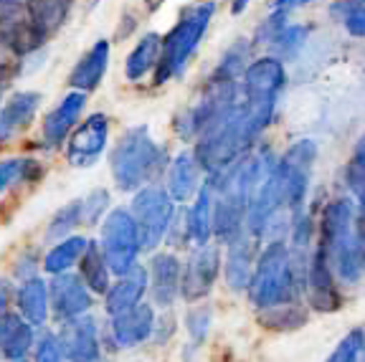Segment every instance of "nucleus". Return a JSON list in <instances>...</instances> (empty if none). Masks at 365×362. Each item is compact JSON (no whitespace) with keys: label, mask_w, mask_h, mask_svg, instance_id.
Masks as SVG:
<instances>
[{"label":"nucleus","mask_w":365,"mask_h":362,"mask_svg":"<svg viewBox=\"0 0 365 362\" xmlns=\"http://www.w3.org/2000/svg\"><path fill=\"white\" fill-rule=\"evenodd\" d=\"M46 309H48V286L41 279L23 281L18 291V311L31 327H41L46 322Z\"/></svg>","instance_id":"412c9836"},{"label":"nucleus","mask_w":365,"mask_h":362,"mask_svg":"<svg viewBox=\"0 0 365 362\" xmlns=\"http://www.w3.org/2000/svg\"><path fill=\"white\" fill-rule=\"evenodd\" d=\"M102 251L104 261L112 274L122 276L135 267L137 254H140V236H137L135 221H132L130 210L114 208L107 215V221L102 226Z\"/></svg>","instance_id":"0eeeda50"},{"label":"nucleus","mask_w":365,"mask_h":362,"mask_svg":"<svg viewBox=\"0 0 365 362\" xmlns=\"http://www.w3.org/2000/svg\"><path fill=\"white\" fill-rule=\"evenodd\" d=\"M304 319H307L304 309L297 304V301H292V304H279V306L267 309V314H264V327H279V329L299 327Z\"/></svg>","instance_id":"cd10ccee"},{"label":"nucleus","mask_w":365,"mask_h":362,"mask_svg":"<svg viewBox=\"0 0 365 362\" xmlns=\"http://www.w3.org/2000/svg\"><path fill=\"white\" fill-rule=\"evenodd\" d=\"M330 274L342 284H358L363 274V221L350 200H332L322 210V246Z\"/></svg>","instance_id":"f257e3e1"},{"label":"nucleus","mask_w":365,"mask_h":362,"mask_svg":"<svg viewBox=\"0 0 365 362\" xmlns=\"http://www.w3.org/2000/svg\"><path fill=\"white\" fill-rule=\"evenodd\" d=\"M251 267H254V249L251 241L246 236H236L228 244V256H226V281L236 291H244L249 286L251 279Z\"/></svg>","instance_id":"aec40b11"},{"label":"nucleus","mask_w":365,"mask_h":362,"mask_svg":"<svg viewBox=\"0 0 365 362\" xmlns=\"http://www.w3.org/2000/svg\"><path fill=\"white\" fill-rule=\"evenodd\" d=\"M213 13H216V3L213 0H203L198 6H190L180 13V21L175 23V29L163 38V48H160V61H158V74H155V84H165L170 76L182 74V68L188 66L190 56L198 48L200 38L208 31Z\"/></svg>","instance_id":"7ed1b4c3"},{"label":"nucleus","mask_w":365,"mask_h":362,"mask_svg":"<svg viewBox=\"0 0 365 362\" xmlns=\"http://www.w3.org/2000/svg\"><path fill=\"white\" fill-rule=\"evenodd\" d=\"M11 362H26V360H11Z\"/></svg>","instance_id":"a19ab883"},{"label":"nucleus","mask_w":365,"mask_h":362,"mask_svg":"<svg viewBox=\"0 0 365 362\" xmlns=\"http://www.w3.org/2000/svg\"><path fill=\"white\" fill-rule=\"evenodd\" d=\"M155 329V314L150 304H135L112 317V337L117 347H135L145 342Z\"/></svg>","instance_id":"f8f14e48"},{"label":"nucleus","mask_w":365,"mask_h":362,"mask_svg":"<svg viewBox=\"0 0 365 362\" xmlns=\"http://www.w3.org/2000/svg\"><path fill=\"white\" fill-rule=\"evenodd\" d=\"M241 74H244V79H241L244 96H241V102H236V107L244 119L246 135H249V140H254L274 117L277 99H279L287 81L284 63L279 58H259Z\"/></svg>","instance_id":"f03ea898"},{"label":"nucleus","mask_w":365,"mask_h":362,"mask_svg":"<svg viewBox=\"0 0 365 362\" xmlns=\"http://www.w3.org/2000/svg\"><path fill=\"white\" fill-rule=\"evenodd\" d=\"M107 135H109V119L104 114H91L84 119V125L74 132L71 142H68L66 160L76 167H86L94 165L102 157L104 148H107Z\"/></svg>","instance_id":"9d476101"},{"label":"nucleus","mask_w":365,"mask_h":362,"mask_svg":"<svg viewBox=\"0 0 365 362\" xmlns=\"http://www.w3.org/2000/svg\"><path fill=\"white\" fill-rule=\"evenodd\" d=\"M38 172L34 160H0V192L16 180H36Z\"/></svg>","instance_id":"bb28decb"},{"label":"nucleus","mask_w":365,"mask_h":362,"mask_svg":"<svg viewBox=\"0 0 365 362\" xmlns=\"http://www.w3.org/2000/svg\"><path fill=\"white\" fill-rule=\"evenodd\" d=\"M145 289H148V274L145 269L132 267L130 272L122 274V279L109 289L107 294V311L109 314H120L125 309H132L135 304H140Z\"/></svg>","instance_id":"dca6fc26"},{"label":"nucleus","mask_w":365,"mask_h":362,"mask_svg":"<svg viewBox=\"0 0 365 362\" xmlns=\"http://www.w3.org/2000/svg\"><path fill=\"white\" fill-rule=\"evenodd\" d=\"M86 244H89V241L81 238V236L61 238V241H58V244L46 254L43 269L48 274H53V276H56V274H66V269H71L74 264H79Z\"/></svg>","instance_id":"393cba45"},{"label":"nucleus","mask_w":365,"mask_h":362,"mask_svg":"<svg viewBox=\"0 0 365 362\" xmlns=\"http://www.w3.org/2000/svg\"><path fill=\"white\" fill-rule=\"evenodd\" d=\"M249 294L254 304L272 309L279 304H292L297 296V272L292 256L282 241H272L262 259L257 261L254 276L249 279Z\"/></svg>","instance_id":"20e7f679"},{"label":"nucleus","mask_w":365,"mask_h":362,"mask_svg":"<svg viewBox=\"0 0 365 362\" xmlns=\"http://www.w3.org/2000/svg\"><path fill=\"white\" fill-rule=\"evenodd\" d=\"M180 261L175 254H160L150 267V286L160 306H170L180 294Z\"/></svg>","instance_id":"4468645a"},{"label":"nucleus","mask_w":365,"mask_h":362,"mask_svg":"<svg viewBox=\"0 0 365 362\" xmlns=\"http://www.w3.org/2000/svg\"><path fill=\"white\" fill-rule=\"evenodd\" d=\"M221 269V251L216 244H200L190 254L185 269H180V294L188 301L203 299L211 291Z\"/></svg>","instance_id":"6e6552de"},{"label":"nucleus","mask_w":365,"mask_h":362,"mask_svg":"<svg viewBox=\"0 0 365 362\" xmlns=\"http://www.w3.org/2000/svg\"><path fill=\"white\" fill-rule=\"evenodd\" d=\"M79 223H81L79 200H74V203H68L66 208H61L56 215H53L51 226H48V238H53V241H61V238H66V233L71 231L74 226H79Z\"/></svg>","instance_id":"c756f323"},{"label":"nucleus","mask_w":365,"mask_h":362,"mask_svg":"<svg viewBox=\"0 0 365 362\" xmlns=\"http://www.w3.org/2000/svg\"><path fill=\"white\" fill-rule=\"evenodd\" d=\"M363 182H365V175H363V145H358V150H355V157L348 162V185L353 187L355 198H358V205L363 203Z\"/></svg>","instance_id":"f704fd0d"},{"label":"nucleus","mask_w":365,"mask_h":362,"mask_svg":"<svg viewBox=\"0 0 365 362\" xmlns=\"http://www.w3.org/2000/svg\"><path fill=\"white\" fill-rule=\"evenodd\" d=\"M165 152L150 137L148 127H132L109 155L114 182L120 190H135L145 185L163 167Z\"/></svg>","instance_id":"39448f33"},{"label":"nucleus","mask_w":365,"mask_h":362,"mask_svg":"<svg viewBox=\"0 0 365 362\" xmlns=\"http://www.w3.org/2000/svg\"><path fill=\"white\" fill-rule=\"evenodd\" d=\"M36 362H66L61 355V347H58L56 337L53 334H46L43 340L38 342V352H36Z\"/></svg>","instance_id":"c9c22d12"},{"label":"nucleus","mask_w":365,"mask_h":362,"mask_svg":"<svg viewBox=\"0 0 365 362\" xmlns=\"http://www.w3.org/2000/svg\"><path fill=\"white\" fill-rule=\"evenodd\" d=\"M160 48H163V38L158 33H148L140 43L132 48V53L127 56L125 74L130 81H140L148 71H153L160 61Z\"/></svg>","instance_id":"4be33fe9"},{"label":"nucleus","mask_w":365,"mask_h":362,"mask_svg":"<svg viewBox=\"0 0 365 362\" xmlns=\"http://www.w3.org/2000/svg\"><path fill=\"white\" fill-rule=\"evenodd\" d=\"M61 355L66 362H97L99 360V337L97 324L91 317H71L63 322L56 337Z\"/></svg>","instance_id":"1a4fd4ad"},{"label":"nucleus","mask_w":365,"mask_h":362,"mask_svg":"<svg viewBox=\"0 0 365 362\" xmlns=\"http://www.w3.org/2000/svg\"><path fill=\"white\" fill-rule=\"evenodd\" d=\"M340 11H342L340 21L345 23L348 33H353L355 38H360V36H363V29H365L363 0H340V3H335L332 13H340Z\"/></svg>","instance_id":"7c9ffc66"},{"label":"nucleus","mask_w":365,"mask_h":362,"mask_svg":"<svg viewBox=\"0 0 365 362\" xmlns=\"http://www.w3.org/2000/svg\"><path fill=\"white\" fill-rule=\"evenodd\" d=\"M68 6H71V0H29V21L46 38L63 23Z\"/></svg>","instance_id":"b1692460"},{"label":"nucleus","mask_w":365,"mask_h":362,"mask_svg":"<svg viewBox=\"0 0 365 362\" xmlns=\"http://www.w3.org/2000/svg\"><path fill=\"white\" fill-rule=\"evenodd\" d=\"M307 33L309 31L304 29V26H284L279 33L274 36L272 43L279 48V56L287 61V58L297 56V51H299L304 46V41H307Z\"/></svg>","instance_id":"c85d7f7f"},{"label":"nucleus","mask_w":365,"mask_h":362,"mask_svg":"<svg viewBox=\"0 0 365 362\" xmlns=\"http://www.w3.org/2000/svg\"><path fill=\"white\" fill-rule=\"evenodd\" d=\"M360 355H363V332L360 329H353V332L335 347L327 362H360Z\"/></svg>","instance_id":"2f4dec72"},{"label":"nucleus","mask_w":365,"mask_h":362,"mask_svg":"<svg viewBox=\"0 0 365 362\" xmlns=\"http://www.w3.org/2000/svg\"><path fill=\"white\" fill-rule=\"evenodd\" d=\"M86 96L84 91H71L61 99L58 107H53L43 119V142L46 148H58L63 145L66 135L74 130V125L79 122L81 112H84Z\"/></svg>","instance_id":"9b49d317"},{"label":"nucleus","mask_w":365,"mask_h":362,"mask_svg":"<svg viewBox=\"0 0 365 362\" xmlns=\"http://www.w3.org/2000/svg\"><path fill=\"white\" fill-rule=\"evenodd\" d=\"M34 345V329L21 314H6L0 322V352L8 360H26Z\"/></svg>","instance_id":"6ab92c4d"},{"label":"nucleus","mask_w":365,"mask_h":362,"mask_svg":"<svg viewBox=\"0 0 365 362\" xmlns=\"http://www.w3.org/2000/svg\"><path fill=\"white\" fill-rule=\"evenodd\" d=\"M107 63H109V41H97L79 58L74 71L68 74V84L74 86L76 91H84V94L91 89H97L104 71H107Z\"/></svg>","instance_id":"2eb2a0df"},{"label":"nucleus","mask_w":365,"mask_h":362,"mask_svg":"<svg viewBox=\"0 0 365 362\" xmlns=\"http://www.w3.org/2000/svg\"><path fill=\"white\" fill-rule=\"evenodd\" d=\"M79 267H81V281H84L86 289H91V291H107L109 267L97 244H91V241L86 244L84 254L79 259Z\"/></svg>","instance_id":"a878e982"},{"label":"nucleus","mask_w":365,"mask_h":362,"mask_svg":"<svg viewBox=\"0 0 365 362\" xmlns=\"http://www.w3.org/2000/svg\"><path fill=\"white\" fill-rule=\"evenodd\" d=\"M188 228L198 246L208 244V238L213 236V182L198 190V200L188 213Z\"/></svg>","instance_id":"5701e85b"},{"label":"nucleus","mask_w":365,"mask_h":362,"mask_svg":"<svg viewBox=\"0 0 365 362\" xmlns=\"http://www.w3.org/2000/svg\"><path fill=\"white\" fill-rule=\"evenodd\" d=\"M208 327H211V311L205 309V306H198V309H193L188 317H185V329H188L190 337H193V345L205 340Z\"/></svg>","instance_id":"72a5a7b5"},{"label":"nucleus","mask_w":365,"mask_h":362,"mask_svg":"<svg viewBox=\"0 0 365 362\" xmlns=\"http://www.w3.org/2000/svg\"><path fill=\"white\" fill-rule=\"evenodd\" d=\"M41 104V94L36 91H23L16 94L6 107L0 109V140H8L13 132L23 130L31 125V119L36 117Z\"/></svg>","instance_id":"a211bd4d"},{"label":"nucleus","mask_w":365,"mask_h":362,"mask_svg":"<svg viewBox=\"0 0 365 362\" xmlns=\"http://www.w3.org/2000/svg\"><path fill=\"white\" fill-rule=\"evenodd\" d=\"M11 79H13L11 68L3 66V63H0V94H3V91L8 89V84H11Z\"/></svg>","instance_id":"4c0bfd02"},{"label":"nucleus","mask_w":365,"mask_h":362,"mask_svg":"<svg viewBox=\"0 0 365 362\" xmlns=\"http://www.w3.org/2000/svg\"><path fill=\"white\" fill-rule=\"evenodd\" d=\"M109 205V192L107 190H91L84 200H79L81 210V223H97L104 215Z\"/></svg>","instance_id":"473e14b6"},{"label":"nucleus","mask_w":365,"mask_h":362,"mask_svg":"<svg viewBox=\"0 0 365 362\" xmlns=\"http://www.w3.org/2000/svg\"><path fill=\"white\" fill-rule=\"evenodd\" d=\"M48 299H51L56 314L63 319L79 317L91 304L89 289L81 284V279L71 276V274H56L51 289H48Z\"/></svg>","instance_id":"ddd939ff"},{"label":"nucleus","mask_w":365,"mask_h":362,"mask_svg":"<svg viewBox=\"0 0 365 362\" xmlns=\"http://www.w3.org/2000/svg\"><path fill=\"white\" fill-rule=\"evenodd\" d=\"M307 3H312V0H274V6H277V11H287V13H289L292 8L307 6Z\"/></svg>","instance_id":"e433bc0d"},{"label":"nucleus","mask_w":365,"mask_h":362,"mask_svg":"<svg viewBox=\"0 0 365 362\" xmlns=\"http://www.w3.org/2000/svg\"><path fill=\"white\" fill-rule=\"evenodd\" d=\"M249 3H251V0H234V6H231V8H234V13H244Z\"/></svg>","instance_id":"58836bf2"},{"label":"nucleus","mask_w":365,"mask_h":362,"mask_svg":"<svg viewBox=\"0 0 365 362\" xmlns=\"http://www.w3.org/2000/svg\"><path fill=\"white\" fill-rule=\"evenodd\" d=\"M130 215L135 221L137 236H140V249H155L170 231L175 205L165 187L148 185L135 195Z\"/></svg>","instance_id":"423d86ee"},{"label":"nucleus","mask_w":365,"mask_h":362,"mask_svg":"<svg viewBox=\"0 0 365 362\" xmlns=\"http://www.w3.org/2000/svg\"><path fill=\"white\" fill-rule=\"evenodd\" d=\"M200 165L193 152H180L168 172V195L175 200H190L200 185Z\"/></svg>","instance_id":"f3484780"},{"label":"nucleus","mask_w":365,"mask_h":362,"mask_svg":"<svg viewBox=\"0 0 365 362\" xmlns=\"http://www.w3.org/2000/svg\"><path fill=\"white\" fill-rule=\"evenodd\" d=\"M148 3H150V11H155L160 6V0H148Z\"/></svg>","instance_id":"ea45409f"}]
</instances>
